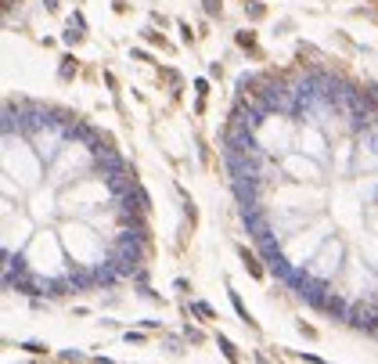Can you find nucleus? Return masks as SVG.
<instances>
[{"label": "nucleus", "mask_w": 378, "mask_h": 364, "mask_svg": "<svg viewBox=\"0 0 378 364\" xmlns=\"http://www.w3.org/2000/svg\"><path fill=\"white\" fill-rule=\"evenodd\" d=\"M206 4V15H220V0H202Z\"/></svg>", "instance_id": "9"}, {"label": "nucleus", "mask_w": 378, "mask_h": 364, "mask_svg": "<svg viewBox=\"0 0 378 364\" xmlns=\"http://www.w3.org/2000/svg\"><path fill=\"white\" fill-rule=\"evenodd\" d=\"M234 198H238V206H245V202H256V195H260V177H234Z\"/></svg>", "instance_id": "3"}, {"label": "nucleus", "mask_w": 378, "mask_h": 364, "mask_svg": "<svg viewBox=\"0 0 378 364\" xmlns=\"http://www.w3.org/2000/svg\"><path fill=\"white\" fill-rule=\"evenodd\" d=\"M220 350H224V353H227V357H230V361H234V357H238V350H234V346H230V343H227V339H220Z\"/></svg>", "instance_id": "10"}, {"label": "nucleus", "mask_w": 378, "mask_h": 364, "mask_svg": "<svg viewBox=\"0 0 378 364\" xmlns=\"http://www.w3.org/2000/svg\"><path fill=\"white\" fill-rule=\"evenodd\" d=\"M256 245H260V252H263V260H270V256H278V242L270 238V234H260L256 238Z\"/></svg>", "instance_id": "6"}, {"label": "nucleus", "mask_w": 378, "mask_h": 364, "mask_svg": "<svg viewBox=\"0 0 378 364\" xmlns=\"http://www.w3.org/2000/svg\"><path fill=\"white\" fill-rule=\"evenodd\" d=\"M238 43H242V47H252V33H238Z\"/></svg>", "instance_id": "11"}, {"label": "nucleus", "mask_w": 378, "mask_h": 364, "mask_svg": "<svg viewBox=\"0 0 378 364\" xmlns=\"http://www.w3.org/2000/svg\"><path fill=\"white\" fill-rule=\"evenodd\" d=\"M69 281H72V292H76V288H90V285H97V270L90 274V270H83V267H72Z\"/></svg>", "instance_id": "4"}, {"label": "nucleus", "mask_w": 378, "mask_h": 364, "mask_svg": "<svg viewBox=\"0 0 378 364\" xmlns=\"http://www.w3.org/2000/svg\"><path fill=\"white\" fill-rule=\"evenodd\" d=\"M195 314H202V317H213V310H209L206 303H195Z\"/></svg>", "instance_id": "12"}, {"label": "nucleus", "mask_w": 378, "mask_h": 364, "mask_svg": "<svg viewBox=\"0 0 378 364\" xmlns=\"http://www.w3.org/2000/svg\"><path fill=\"white\" fill-rule=\"evenodd\" d=\"M47 7H51V11H54V7H58V0H47Z\"/></svg>", "instance_id": "13"}, {"label": "nucleus", "mask_w": 378, "mask_h": 364, "mask_svg": "<svg viewBox=\"0 0 378 364\" xmlns=\"http://www.w3.org/2000/svg\"><path fill=\"white\" fill-rule=\"evenodd\" d=\"M346 325H349V328H357V332L371 335L375 325H378V310H375L371 303H353V307H349V314H346Z\"/></svg>", "instance_id": "1"}, {"label": "nucleus", "mask_w": 378, "mask_h": 364, "mask_svg": "<svg viewBox=\"0 0 378 364\" xmlns=\"http://www.w3.org/2000/svg\"><path fill=\"white\" fill-rule=\"evenodd\" d=\"M72 72H76V58H65V65H61V76H65V79H69V76H72Z\"/></svg>", "instance_id": "8"}, {"label": "nucleus", "mask_w": 378, "mask_h": 364, "mask_svg": "<svg viewBox=\"0 0 378 364\" xmlns=\"http://www.w3.org/2000/svg\"><path fill=\"white\" fill-rule=\"evenodd\" d=\"M321 310L331 314V317H339V321H346L349 307H346V299H339V296H331V292H328V299H324V307H321Z\"/></svg>", "instance_id": "5"}, {"label": "nucleus", "mask_w": 378, "mask_h": 364, "mask_svg": "<svg viewBox=\"0 0 378 364\" xmlns=\"http://www.w3.org/2000/svg\"><path fill=\"white\" fill-rule=\"evenodd\" d=\"M242 260L248 263V270H252V274H256V278H260V274H263V267H260V263H256L252 256H248V252H245V249H242Z\"/></svg>", "instance_id": "7"}, {"label": "nucleus", "mask_w": 378, "mask_h": 364, "mask_svg": "<svg viewBox=\"0 0 378 364\" xmlns=\"http://www.w3.org/2000/svg\"><path fill=\"white\" fill-rule=\"evenodd\" d=\"M94 166L101 170V177H115V173H123L126 170V162H123V155H119V152H112V148H94Z\"/></svg>", "instance_id": "2"}]
</instances>
